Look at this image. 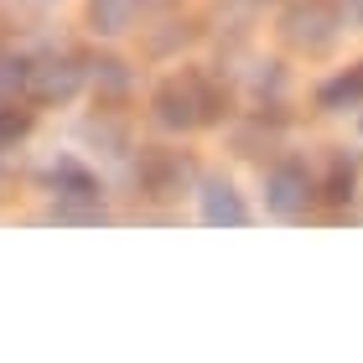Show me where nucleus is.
<instances>
[{
	"label": "nucleus",
	"mask_w": 363,
	"mask_h": 363,
	"mask_svg": "<svg viewBox=\"0 0 363 363\" xmlns=\"http://www.w3.org/2000/svg\"><path fill=\"white\" fill-rule=\"evenodd\" d=\"M151 109H156V120L167 130H192V125L213 120V89L197 73H177V78H167V84L156 89Z\"/></svg>",
	"instance_id": "nucleus-1"
},
{
	"label": "nucleus",
	"mask_w": 363,
	"mask_h": 363,
	"mask_svg": "<svg viewBox=\"0 0 363 363\" xmlns=\"http://www.w3.org/2000/svg\"><path fill=\"white\" fill-rule=\"evenodd\" d=\"M84 89V68H78V57H42L31 62V78H26V94L37 99V104H68V99Z\"/></svg>",
	"instance_id": "nucleus-2"
},
{
	"label": "nucleus",
	"mask_w": 363,
	"mask_h": 363,
	"mask_svg": "<svg viewBox=\"0 0 363 363\" xmlns=\"http://www.w3.org/2000/svg\"><path fill=\"white\" fill-rule=\"evenodd\" d=\"M337 26H342V16L327 6V0H306V6L286 11V42L306 47V52H322V47L337 37Z\"/></svg>",
	"instance_id": "nucleus-3"
},
{
	"label": "nucleus",
	"mask_w": 363,
	"mask_h": 363,
	"mask_svg": "<svg viewBox=\"0 0 363 363\" xmlns=\"http://www.w3.org/2000/svg\"><path fill=\"white\" fill-rule=\"evenodd\" d=\"M265 203H270V213H280V218H301V213H306V203H311V177H306L301 161H280V167L270 172Z\"/></svg>",
	"instance_id": "nucleus-4"
},
{
	"label": "nucleus",
	"mask_w": 363,
	"mask_h": 363,
	"mask_svg": "<svg viewBox=\"0 0 363 363\" xmlns=\"http://www.w3.org/2000/svg\"><path fill=\"white\" fill-rule=\"evenodd\" d=\"M197 213H203V223H250V208H244V197L234 192V182H203V192H197Z\"/></svg>",
	"instance_id": "nucleus-5"
},
{
	"label": "nucleus",
	"mask_w": 363,
	"mask_h": 363,
	"mask_svg": "<svg viewBox=\"0 0 363 363\" xmlns=\"http://www.w3.org/2000/svg\"><path fill=\"white\" fill-rule=\"evenodd\" d=\"M89 26H94V37H125L130 26H135V16H140V0H89Z\"/></svg>",
	"instance_id": "nucleus-6"
},
{
	"label": "nucleus",
	"mask_w": 363,
	"mask_h": 363,
	"mask_svg": "<svg viewBox=\"0 0 363 363\" xmlns=\"http://www.w3.org/2000/svg\"><path fill=\"white\" fill-rule=\"evenodd\" d=\"M52 192H57V203H89V208H99V182L84 167H73V161H57V167H52Z\"/></svg>",
	"instance_id": "nucleus-7"
},
{
	"label": "nucleus",
	"mask_w": 363,
	"mask_h": 363,
	"mask_svg": "<svg viewBox=\"0 0 363 363\" xmlns=\"http://www.w3.org/2000/svg\"><path fill=\"white\" fill-rule=\"evenodd\" d=\"M322 104H327V109H337V104H363V62H358V68H348L337 84L322 89Z\"/></svg>",
	"instance_id": "nucleus-8"
},
{
	"label": "nucleus",
	"mask_w": 363,
	"mask_h": 363,
	"mask_svg": "<svg viewBox=\"0 0 363 363\" xmlns=\"http://www.w3.org/2000/svg\"><path fill=\"white\" fill-rule=\"evenodd\" d=\"M26 78H31V62L26 57L0 52V99H16V94L26 89Z\"/></svg>",
	"instance_id": "nucleus-9"
},
{
	"label": "nucleus",
	"mask_w": 363,
	"mask_h": 363,
	"mask_svg": "<svg viewBox=\"0 0 363 363\" xmlns=\"http://www.w3.org/2000/svg\"><path fill=\"white\" fill-rule=\"evenodd\" d=\"M31 130V114H16V109H0V151L6 145H16Z\"/></svg>",
	"instance_id": "nucleus-10"
},
{
	"label": "nucleus",
	"mask_w": 363,
	"mask_h": 363,
	"mask_svg": "<svg viewBox=\"0 0 363 363\" xmlns=\"http://www.w3.org/2000/svg\"><path fill=\"white\" fill-rule=\"evenodd\" d=\"M327 197H333V203L353 197V172H337V177H333V187H327Z\"/></svg>",
	"instance_id": "nucleus-11"
},
{
	"label": "nucleus",
	"mask_w": 363,
	"mask_h": 363,
	"mask_svg": "<svg viewBox=\"0 0 363 363\" xmlns=\"http://www.w3.org/2000/svg\"><path fill=\"white\" fill-rule=\"evenodd\" d=\"M363 21V0H342V26H358Z\"/></svg>",
	"instance_id": "nucleus-12"
}]
</instances>
